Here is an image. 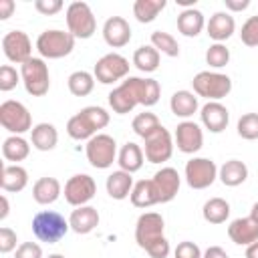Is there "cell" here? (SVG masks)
<instances>
[{"label": "cell", "instance_id": "40", "mask_svg": "<svg viewBox=\"0 0 258 258\" xmlns=\"http://www.w3.org/2000/svg\"><path fill=\"white\" fill-rule=\"evenodd\" d=\"M206 62L214 69H222L230 62V50L226 48V44L222 42H214L208 50H206Z\"/></svg>", "mask_w": 258, "mask_h": 258}, {"label": "cell", "instance_id": "47", "mask_svg": "<svg viewBox=\"0 0 258 258\" xmlns=\"http://www.w3.org/2000/svg\"><path fill=\"white\" fill-rule=\"evenodd\" d=\"M14 258H42V248L36 242H22L16 248Z\"/></svg>", "mask_w": 258, "mask_h": 258}, {"label": "cell", "instance_id": "28", "mask_svg": "<svg viewBox=\"0 0 258 258\" xmlns=\"http://www.w3.org/2000/svg\"><path fill=\"white\" fill-rule=\"evenodd\" d=\"M206 26V20H204V14L196 8H183L177 16V30L183 34V36H198Z\"/></svg>", "mask_w": 258, "mask_h": 258}, {"label": "cell", "instance_id": "15", "mask_svg": "<svg viewBox=\"0 0 258 258\" xmlns=\"http://www.w3.org/2000/svg\"><path fill=\"white\" fill-rule=\"evenodd\" d=\"M151 181H153V187H155L159 204L171 202L177 196L179 185H181V177H179L177 169H173V167H161L159 171H155Z\"/></svg>", "mask_w": 258, "mask_h": 258}, {"label": "cell", "instance_id": "1", "mask_svg": "<svg viewBox=\"0 0 258 258\" xmlns=\"http://www.w3.org/2000/svg\"><path fill=\"white\" fill-rule=\"evenodd\" d=\"M69 228H71L69 220H64V216H60L58 212H52V210L38 212L32 218V234L40 242H46V244H54L60 238H64Z\"/></svg>", "mask_w": 258, "mask_h": 258}, {"label": "cell", "instance_id": "43", "mask_svg": "<svg viewBox=\"0 0 258 258\" xmlns=\"http://www.w3.org/2000/svg\"><path fill=\"white\" fill-rule=\"evenodd\" d=\"M240 38L246 46H258V16H250L242 24Z\"/></svg>", "mask_w": 258, "mask_h": 258}, {"label": "cell", "instance_id": "3", "mask_svg": "<svg viewBox=\"0 0 258 258\" xmlns=\"http://www.w3.org/2000/svg\"><path fill=\"white\" fill-rule=\"evenodd\" d=\"M191 87L198 97H206L208 101H220L232 91V81L228 75L214 73V71H202L194 77Z\"/></svg>", "mask_w": 258, "mask_h": 258}, {"label": "cell", "instance_id": "52", "mask_svg": "<svg viewBox=\"0 0 258 258\" xmlns=\"http://www.w3.org/2000/svg\"><path fill=\"white\" fill-rule=\"evenodd\" d=\"M202 258H228V254H226V250L220 248V246H210V248L204 252Z\"/></svg>", "mask_w": 258, "mask_h": 258}, {"label": "cell", "instance_id": "20", "mask_svg": "<svg viewBox=\"0 0 258 258\" xmlns=\"http://www.w3.org/2000/svg\"><path fill=\"white\" fill-rule=\"evenodd\" d=\"M206 30H208V36L216 42H224L228 40L234 30H236V20L230 12H216L214 16H210L208 24H206Z\"/></svg>", "mask_w": 258, "mask_h": 258}, {"label": "cell", "instance_id": "41", "mask_svg": "<svg viewBox=\"0 0 258 258\" xmlns=\"http://www.w3.org/2000/svg\"><path fill=\"white\" fill-rule=\"evenodd\" d=\"M161 87L155 79H143L141 81V105L143 107H153L159 101Z\"/></svg>", "mask_w": 258, "mask_h": 258}, {"label": "cell", "instance_id": "31", "mask_svg": "<svg viewBox=\"0 0 258 258\" xmlns=\"http://www.w3.org/2000/svg\"><path fill=\"white\" fill-rule=\"evenodd\" d=\"M129 198H131V204H133L135 208H151V206L159 204L151 179H141V181H137V183L133 185Z\"/></svg>", "mask_w": 258, "mask_h": 258}, {"label": "cell", "instance_id": "38", "mask_svg": "<svg viewBox=\"0 0 258 258\" xmlns=\"http://www.w3.org/2000/svg\"><path fill=\"white\" fill-rule=\"evenodd\" d=\"M131 127H133V131H135L139 137L147 139L149 135H153V133H155V131L161 127V123H159L157 115H153V113L145 111V113H139V115L133 119Z\"/></svg>", "mask_w": 258, "mask_h": 258}, {"label": "cell", "instance_id": "17", "mask_svg": "<svg viewBox=\"0 0 258 258\" xmlns=\"http://www.w3.org/2000/svg\"><path fill=\"white\" fill-rule=\"evenodd\" d=\"M200 119L210 133H222L228 127L230 113L220 101H208L200 111Z\"/></svg>", "mask_w": 258, "mask_h": 258}, {"label": "cell", "instance_id": "18", "mask_svg": "<svg viewBox=\"0 0 258 258\" xmlns=\"http://www.w3.org/2000/svg\"><path fill=\"white\" fill-rule=\"evenodd\" d=\"M103 38L111 48H121L131 40V26L121 16H111L103 24Z\"/></svg>", "mask_w": 258, "mask_h": 258}, {"label": "cell", "instance_id": "10", "mask_svg": "<svg viewBox=\"0 0 258 258\" xmlns=\"http://www.w3.org/2000/svg\"><path fill=\"white\" fill-rule=\"evenodd\" d=\"M163 228L165 222L157 212H145L137 218L135 224V242L141 250H147L149 246H153L157 240L163 238Z\"/></svg>", "mask_w": 258, "mask_h": 258}, {"label": "cell", "instance_id": "51", "mask_svg": "<svg viewBox=\"0 0 258 258\" xmlns=\"http://www.w3.org/2000/svg\"><path fill=\"white\" fill-rule=\"evenodd\" d=\"M14 12V2L12 0H0V20L10 18Z\"/></svg>", "mask_w": 258, "mask_h": 258}, {"label": "cell", "instance_id": "36", "mask_svg": "<svg viewBox=\"0 0 258 258\" xmlns=\"http://www.w3.org/2000/svg\"><path fill=\"white\" fill-rule=\"evenodd\" d=\"M163 8H165V0H135L133 16L139 22L147 24V22H153Z\"/></svg>", "mask_w": 258, "mask_h": 258}, {"label": "cell", "instance_id": "6", "mask_svg": "<svg viewBox=\"0 0 258 258\" xmlns=\"http://www.w3.org/2000/svg\"><path fill=\"white\" fill-rule=\"evenodd\" d=\"M85 153L87 159L93 167L97 169H107L113 165V161L117 159V143L111 135L107 133H97L95 137H91L85 145Z\"/></svg>", "mask_w": 258, "mask_h": 258}, {"label": "cell", "instance_id": "33", "mask_svg": "<svg viewBox=\"0 0 258 258\" xmlns=\"http://www.w3.org/2000/svg\"><path fill=\"white\" fill-rule=\"evenodd\" d=\"M67 133H69V137H73V139H77V141H89L91 137H95L97 135V131H95V127L91 125V121L83 115V111H79L77 115H73L71 119H69V123H67Z\"/></svg>", "mask_w": 258, "mask_h": 258}, {"label": "cell", "instance_id": "27", "mask_svg": "<svg viewBox=\"0 0 258 258\" xmlns=\"http://www.w3.org/2000/svg\"><path fill=\"white\" fill-rule=\"evenodd\" d=\"M218 177H220V181H222L224 185L236 187V185H240V183L246 181V177H248V167H246V163L240 161V159H230V161H226V163L218 169Z\"/></svg>", "mask_w": 258, "mask_h": 258}, {"label": "cell", "instance_id": "50", "mask_svg": "<svg viewBox=\"0 0 258 258\" xmlns=\"http://www.w3.org/2000/svg\"><path fill=\"white\" fill-rule=\"evenodd\" d=\"M224 2H226V8L232 12H242L250 6V0H224Z\"/></svg>", "mask_w": 258, "mask_h": 258}, {"label": "cell", "instance_id": "57", "mask_svg": "<svg viewBox=\"0 0 258 258\" xmlns=\"http://www.w3.org/2000/svg\"><path fill=\"white\" fill-rule=\"evenodd\" d=\"M48 258H64V256H62V254H50Z\"/></svg>", "mask_w": 258, "mask_h": 258}, {"label": "cell", "instance_id": "37", "mask_svg": "<svg viewBox=\"0 0 258 258\" xmlns=\"http://www.w3.org/2000/svg\"><path fill=\"white\" fill-rule=\"evenodd\" d=\"M151 46L157 48V52H163V54H167L171 58L179 56V44L169 32H163V30L151 32Z\"/></svg>", "mask_w": 258, "mask_h": 258}, {"label": "cell", "instance_id": "45", "mask_svg": "<svg viewBox=\"0 0 258 258\" xmlns=\"http://www.w3.org/2000/svg\"><path fill=\"white\" fill-rule=\"evenodd\" d=\"M202 250L198 244L185 240V242H179L177 248L173 250V258H202Z\"/></svg>", "mask_w": 258, "mask_h": 258}, {"label": "cell", "instance_id": "23", "mask_svg": "<svg viewBox=\"0 0 258 258\" xmlns=\"http://www.w3.org/2000/svg\"><path fill=\"white\" fill-rule=\"evenodd\" d=\"M30 143L38 151H50V149H54L56 143H58L56 127L50 125V123H38V125H34L32 131H30Z\"/></svg>", "mask_w": 258, "mask_h": 258}, {"label": "cell", "instance_id": "24", "mask_svg": "<svg viewBox=\"0 0 258 258\" xmlns=\"http://www.w3.org/2000/svg\"><path fill=\"white\" fill-rule=\"evenodd\" d=\"M60 196V181L56 177H40L32 185V198L40 206H48L56 202Z\"/></svg>", "mask_w": 258, "mask_h": 258}, {"label": "cell", "instance_id": "39", "mask_svg": "<svg viewBox=\"0 0 258 258\" xmlns=\"http://www.w3.org/2000/svg\"><path fill=\"white\" fill-rule=\"evenodd\" d=\"M238 135L246 141L258 139V113H246L238 119Z\"/></svg>", "mask_w": 258, "mask_h": 258}, {"label": "cell", "instance_id": "55", "mask_svg": "<svg viewBox=\"0 0 258 258\" xmlns=\"http://www.w3.org/2000/svg\"><path fill=\"white\" fill-rule=\"evenodd\" d=\"M175 2H177L179 6H185V10H187V8H194V2H196V0H175Z\"/></svg>", "mask_w": 258, "mask_h": 258}, {"label": "cell", "instance_id": "53", "mask_svg": "<svg viewBox=\"0 0 258 258\" xmlns=\"http://www.w3.org/2000/svg\"><path fill=\"white\" fill-rule=\"evenodd\" d=\"M246 258H258V240L246 248Z\"/></svg>", "mask_w": 258, "mask_h": 258}, {"label": "cell", "instance_id": "49", "mask_svg": "<svg viewBox=\"0 0 258 258\" xmlns=\"http://www.w3.org/2000/svg\"><path fill=\"white\" fill-rule=\"evenodd\" d=\"M145 252H147L151 258H167V254H169V242H167V238L163 236V238L157 240L153 246H149Z\"/></svg>", "mask_w": 258, "mask_h": 258}, {"label": "cell", "instance_id": "19", "mask_svg": "<svg viewBox=\"0 0 258 258\" xmlns=\"http://www.w3.org/2000/svg\"><path fill=\"white\" fill-rule=\"evenodd\" d=\"M228 236L238 246H250L258 240V222L254 218H238L228 226Z\"/></svg>", "mask_w": 258, "mask_h": 258}, {"label": "cell", "instance_id": "5", "mask_svg": "<svg viewBox=\"0 0 258 258\" xmlns=\"http://www.w3.org/2000/svg\"><path fill=\"white\" fill-rule=\"evenodd\" d=\"M141 81L139 77H127L109 93V105L117 115H125L141 105Z\"/></svg>", "mask_w": 258, "mask_h": 258}, {"label": "cell", "instance_id": "56", "mask_svg": "<svg viewBox=\"0 0 258 258\" xmlns=\"http://www.w3.org/2000/svg\"><path fill=\"white\" fill-rule=\"evenodd\" d=\"M250 218H254V220L258 222V202L252 206V210H250Z\"/></svg>", "mask_w": 258, "mask_h": 258}, {"label": "cell", "instance_id": "16", "mask_svg": "<svg viewBox=\"0 0 258 258\" xmlns=\"http://www.w3.org/2000/svg\"><path fill=\"white\" fill-rule=\"evenodd\" d=\"M175 145L181 153H196L204 145V131L194 121H181L175 127Z\"/></svg>", "mask_w": 258, "mask_h": 258}, {"label": "cell", "instance_id": "54", "mask_svg": "<svg viewBox=\"0 0 258 258\" xmlns=\"http://www.w3.org/2000/svg\"><path fill=\"white\" fill-rule=\"evenodd\" d=\"M0 204H2V210H0V220H4V218L8 216V212H10V210H8L10 206H8V200H6V196H2V198H0Z\"/></svg>", "mask_w": 258, "mask_h": 258}, {"label": "cell", "instance_id": "25", "mask_svg": "<svg viewBox=\"0 0 258 258\" xmlns=\"http://www.w3.org/2000/svg\"><path fill=\"white\" fill-rule=\"evenodd\" d=\"M143 157H145L143 149H141L137 143L127 141V143L121 147L119 155H117V163H119V167H121L123 171L135 173V171H139V169L143 167Z\"/></svg>", "mask_w": 258, "mask_h": 258}, {"label": "cell", "instance_id": "9", "mask_svg": "<svg viewBox=\"0 0 258 258\" xmlns=\"http://www.w3.org/2000/svg\"><path fill=\"white\" fill-rule=\"evenodd\" d=\"M93 75H95V81H99L101 85H113L129 75V60L117 52L103 54L97 60Z\"/></svg>", "mask_w": 258, "mask_h": 258}, {"label": "cell", "instance_id": "35", "mask_svg": "<svg viewBox=\"0 0 258 258\" xmlns=\"http://www.w3.org/2000/svg\"><path fill=\"white\" fill-rule=\"evenodd\" d=\"M67 85H69L71 95H75V97H87L95 89V75H91L87 71H75V73L69 75Z\"/></svg>", "mask_w": 258, "mask_h": 258}, {"label": "cell", "instance_id": "42", "mask_svg": "<svg viewBox=\"0 0 258 258\" xmlns=\"http://www.w3.org/2000/svg\"><path fill=\"white\" fill-rule=\"evenodd\" d=\"M81 111H83V115L91 121V125L95 127V131L105 129V127L109 125V113H107L103 107L91 105V107H85V109H81Z\"/></svg>", "mask_w": 258, "mask_h": 258}, {"label": "cell", "instance_id": "7", "mask_svg": "<svg viewBox=\"0 0 258 258\" xmlns=\"http://www.w3.org/2000/svg\"><path fill=\"white\" fill-rule=\"evenodd\" d=\"M67 26L75 38H91L97 30V20L87 2H73L67 8Z\"/></svg>", "mask_w": 258, "mask_h": 258}, {"label": "cell", "instance_id": "22", "mask_svg": "<svg viewBox=\"0 0 258 258\" xmlns=\"http://www.w3.org/2000/svg\"><path fill=\"white\" fill-rule=\"evenodd\" d=\"M28 183V171L18 165V163H8L2 167V177H0V185L4 191H10V194H16V191H22Z\"/></svg>", "mask_w": 258, "mask_h": 258}, {"label": "cell", "instance_id": "13", "mask_svg": "<svg viewBox=\"0 0 258 258\" xmlns=\"http://www.w3.org/2000/svg\"><path fill=\"white\" fill-rule=\"evenodd\" d=\"M2 50H4V54H6V58L10 62H16L20 67L26 60L32 58L30 38L22 30H10V32H6L4 38H2Z\"/></svg>", "mask_w": 258, "mask_h": 258}, {"label": "cell", "instance_id": "29", "mask_svg": "<svg viewBox=\"0 0 258 258\" xmlns=\"http://www.w3.org/2000/svg\"><path fill=\"white\" fill-rule=\"evenodd\" d=\"M169 109L175 117L187 119L198 111V97L191 91H175L169 99Z\"/></svg>", "mask_w": 258, "mask_h": 258}, {"label": "cell", "instance_id": "11", "mask_svg": "<svg viewBox=\"0 0 258 258\" xmlns=\"http://www.w3.org/2000/svg\"><path fill=\"white\" fill-rule=\"evenodd\" d=\"M218 177V167L208 157H194L185 163V181L194 189L210 187Z\"/></svg>", "mask_w": 258, "mask_h": 258}, {"label": "cell", "instance_id": "14", "mask_svg": "<svg viewBox=\"0 0 258 258\" xmlns=\"http://www.w3.org/2000/svg\"><path fill=\"white\" fill-rule=\"evenodd\" d=\"M143 153H145V159L149 163H163V161H167L171 157V153H173V139H171L169 131L163 125L153 135H149L145 139Z\"/></svg>", "mask_w": 258, "mask_h": 258}, {"label": "cell", "instance_id": "21", "mask_svg": "<svg viewBox=\"0 0 258 258\" xmlns=\"http://www.w3.org/2000/svg\"><path fill=\"white\" fill-rule=\"evenodd\" d=\"M71 230L77 234H89L99 226V212L93 206H79L69 218Z\"/></svg>", "mask_w": 258, "mask_h": 258}, {"label": "cell", "instance_id": "8", "mask_svg": "<svg viewBox=\"0 0 258 258\" xmlns=\"http://www.w3.org/2000/svg\"><path fill=\"white\" fill-rule=\"evenodd\" d=\"M0 125L12 135L32 131V117L20 101H4L0 105Z\"/></svg>", "mask_w": 258, "mask_h": 258}, {"label": "cell", "instance_id": "44", "mask_svg": "<svg viewBox=\"0 0 258 258\" xmlns=\"http://www.w3.org/2000/svg\"><path fill=\"white\" fill-rule=\"evenodd\" d=\"M22 77L16 73V69L14 67H10V64H4V67H0V91H12L16 85H18V81H20Z\"/></svg>", "mask_w": 258, "mask_h": 258}, {"label": "cell", "instance_id": "32", "mask_svg": "<svg viewBox=\"0 0 258 258\" xmlns=\"http://www.w3.org/2000/svg\"><path fill=\"white\" fill-rule=\"evenodd\" d=\"M202 216L208 224H224L230 216V204L224 198H210L202 208Z\"/></svg>", "mask_w": 258, "mask_h": 258}, {"label": "cell", "instance_id": "12", "mask_svg": "<svg viewBox=\"0 0 258 258\" xmlns=\"http://www.w3.org/2000/svg\"><path fill=\"white\" fill-rule=\"evenodd\" d=\"M95 194H97V183L87 173H77L69 177V181L64 183V200L75 208L87 206L95 198Z\"/></svg>", "mask_w": 258, "mask_h": 258}, {"label": "cell", "instance_id": "48", "mask_svg": "<svg viewBox=\"0 0 258 258\" xmlns=\"http://www.w3.org/2000/svg\"><path fill=\"white\" fill-rule=\"evenodd\" d=\"M34 8L44 16H52L62 10V0H36Z\"/></svg>", "mask_w": 258, "mask_h": 258}, {"label": "cell", "instance_id": "26", "mask_svg": "<svg viewBox=\"0 0 258 258\" xmlns=\"http://www.w3.org/2000/svg\"><path fill=\"white\" fill-rule=\"evenodd\" d=\"M133 185H135V183H133L131 173H127V171H123V169L113 171V173L107 177V183H105L107 194H109L113 200H125V198H129Z\"/></svg>", "mask_w": 258, "mask_h": 258}, {"label": "cell", "instance_id": "2", "mask_svg": "<svg viewBox=\"0 0 258 258\" xmlns=\"http://www.w3.org/2000/svg\"><path fill=\"white\" fill-rule=\"evenodd\" d=\"M75 36L69 30H44L36 38V50L42 58H62L73 52L75 48Z\"/></svg>", "mask_w": 258, "mask_h": 258}, {"label": "cell", "instance_id": "4", "mask_svg": "<svg viewBox=\"0 0 258 258\" xmlns=\"http://www.w3.org/2000/svg\"><path fill=\"white\" fill-rule=\"evenodd\" d=\"M20 77L24 83V89L32 97H44L50 89V75H48V64L42 58L32 56L20 67Z\"/></svg>", "mask_w": 258, "mask_h": 258}, {"label": "cell", "instance_id": "46", "mask_svg": "<svg viewBox=\"0 0 258 258\" xmlns=\"http://www.w3.org/2000/svg\"><path fill=\"white\" fill-rule=\"evenodd\" d=\"M16 232L14 230H10V228H0V252L2 254H8V252H12L14 248H16Z\"/></svg>", "mask_w": 258, "mask_h": 258}, {"label": "cell", "instance_id": "34", "mask_svg": "<svg viewBox=\"0 0 258 258\" xmlns=\"http://www.w3.org/2000/svg\"><path fill=\"white\" fill-rule=\"evenodd\" d=\"M133 64L141 73H153L159 69V52L151 44H143L133 52Z\"/></svg>", "mask_w": 258, "mask_h": 258}, {"label": "cell", "instance_id": "30", "mask_svg": "<svg viewBox=\"0 0 258 258\" xmlns=\"http://www.w3.org/2000/svg\"><path fill=\"white\" fill-rule=\"evenodd\" d=\"M28 153H30V145L20 135H10L2 143V155H4L6 161H12V163L24 161L28 157Z\"/></svg>", "mask_w": 258, "mask_h": 258}]
</instances>
